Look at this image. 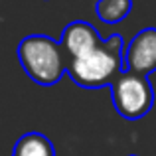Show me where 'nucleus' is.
<instances>
[{
    "instance_id": "423d86ee",
    "label": "nucleus",
    "mask_w": 156,
    "mask_h": 156,
    "mask_svg": "<svg viewBox=\"0 0 156 156\" xmlns=\"http://www.w3.org/2000/svg\"><path fill=\"white\" fill-rule=\"evenodd\" d=\"M12 156H55V148L46 134L26 133L16 140Z\"/></svg>"
},
{
    "instance_id": "0eeeda50",
    "label": "nucleus",
    "mask_w": 156,
    "mask_h": 156,
    "mask_svg": "<svg viewBox=\"0 0 156 156\" xmlns=\"http://www.w3.org/2000/svg\"><path fill=\"white\" fill-rule=\"evenodd\" d=\"M95 12L101 22L119 24L133 12V0H97Z\"/></svg>"
},
{
    "instance_id": "6e6552de",
    "label": "nucleus",
    "mask_w": 156,
    "mask_h": 156,
    "mask_svg": "<svg viewBox=\"0 0 156 156\" xmlns=\"http://www.w3.org/2000/svg\"><path fill=\"white\" fill-rule=\"evenodd\" d=\"M130 156H136V154H130Z\"/></svg>"
},
{
    "instance_id": "20e7f679",
    "label": "nucleus",
    "mask_w": 156,
    "mask_h": 156,
    "mask_svg": "<svg viewBox=\"0 0 156 156\" xmlns=\"http://www.w3.org/2000/svg\"><path fill=\"white\" fill-rule=\"evenodd\" d=\"M125 71L148 77L156 71V28L140 30L125 48Z\"/></svg>"
},
{
    "instance_id": "39448f33",
    "label": "nucleus",
    "mask_w": 156,
    "mask_h": 156,
    "mask_svg": "<svg viewBox=\"0 0 156 156\" xmlns=\"http://www.w3.org/2000/svg\"><path fill=\"white\" fill-rule=\"evenodd\" d=\"M59 44L63 48L67 59L71 61V59H77V57L93 51L95 48H99L103 44V40L99 38L93 24L83 22V20H75V22L67 24L63 28Z\"/></svg>"
},
{
    "instance_id": "f03ea898",
    "label": "nucleus",
    "mask_w": 156,
    "mask_h": 156,
    "mask_svg": "<svg viewBox=\"0 0 156 156\" xmlns=\"http://www.w3.org/2000/svg\"><path fill=\"white\" fill-rule=\"evenodd\" d=\"M16 55L26 75L34 83L44 85V87L55 85L63 77V73H67V55L61 44L51 40L50 36H26L16 48Z\"/></svg>"
},
{
    "instance_id": "7ed1b4c3",
    "label": "nucleus",
    "mask_w": 156,
    "mask_h": 156,
    "mask_svg": "<svg viewBox=\"0 0 156 156\" xmlns=\"http://www.w3.org/2000/svg\"><path fill=\"white\" fill-rule=\"evenodd\" d=\"M111 101L115 111L126 121H136L150 113L154 105V89L148 77L122 71L111 85Z\"/></svg>"
},
{
    "instance_id": "f257e3e1",
    "label": "nucleus",
    "mask_w": 156,
    "mask_h": 156,
    "mask_svg": "<svg viewBox=\"0 0 156 156\" xmlns=\"http://www.w3.org/2000/svg\"><path fill=\"white\" fill-rule=\"evenodd\" d=\"M125 48L122 36L113 34L109 40H103V44L93 51L69 61L67 75L73 79V83L83 89L111 87L125 71Z\"/></svg>"
}]
</instances>
